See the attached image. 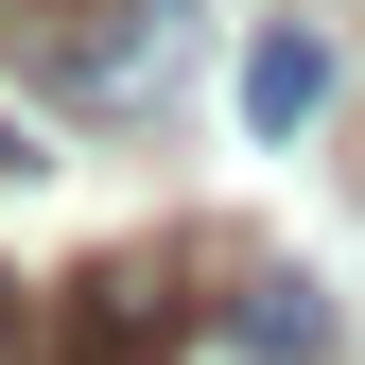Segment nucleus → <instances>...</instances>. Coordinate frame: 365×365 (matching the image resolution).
Here are the masks:
<instances>
[{"label":"nucleus","mask_w":365,"mask_h":365,"mask_svg":"<svg viewBox=\"0 0 365 365\" xmlns=\"http://www.w3.org/2000/svg\"><path fill=\"white\" fill-rule=\"evenodd\" d=\"M18 53L87 122H157L174 70H192V0H18Z\"/></svg>","instance_id":"f257e3e1"},{"label":"nucleus","mask_w":365,"mask_h":365,"mask_svg":"<svg viewBox=\"0 0 365 365\" xmlns=\"http://www.w3.org/2000/svg\"><path fill=\"white\" fill-rule=\"evenodd\" d=\"M192 348V279L140 244V261H87V279L53 296V331H35V365H174Z\"/></svg>","instance_id":"f03ea898"},{"label":"nucleus","mask_w":365,"mask_h":365,"mask_svg":"<svg viewBox=\"0 0 365 365\" xmlns=\"http://www.w3.org/2000/svg\"><path fill=\"white\" fill-rule=\"evenodd\" d=\"M331 87H348V53H331L313 18H279V35L244 53V122H261V140H296V122H331Z\"/></svg>","instance_id":"7ed1b4c3"},{"label":"nucleus","mask_w":365,"mask_h":365,"mask_svg":"<svg viewBox=\"0 0 365 365\" xmlns=\"http://www.w3.org/2000/svg\"><path fill=\"white\" fill-rule=\"evenodd\" d=\"M244 348L261 365H313V348H331V296H313V279H261L244 296Z\"/></svg>","instance_id":"20e7f679"}]
</instances>
